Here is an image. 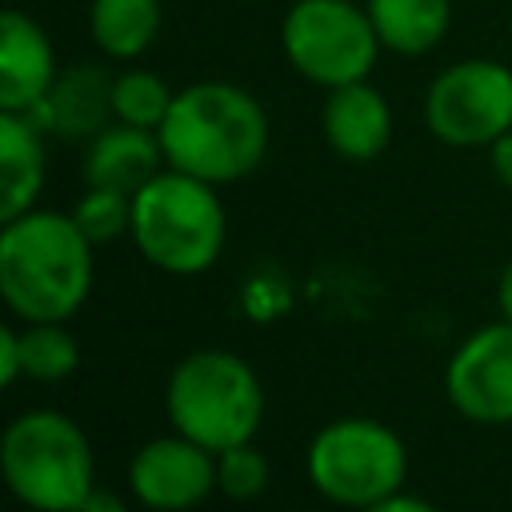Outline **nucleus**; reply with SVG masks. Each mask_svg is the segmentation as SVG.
I'll use <instances>...</instances> for the list:
<instances>
[{
  "mask_svg": "<svg viewBox=\"0 0 512 512\" xmlns=\"http://www.w3.org/2000/svg\"><path fill=\"white\" fill-rule=\"evenodd\" d=\"M0 476L28 512H72L96 488V452L68 412L28 408L4 428Z\"/></svg>",
  "mask_w": 512,
  "mask_h": 512,
  "instance_id": "20e7f679",
  "label": "nucleus"
},
{
  "mask_svg": "<svg viewBox=\"0 0 512 512\" xmlns=\"http://www.w3.org/2000/svg\"><path fill=\"white\" fill-rule=\"evenodd\" d=\"M304 476L328 504L360 512L404 492L408 448L384 420L336 416L308 440Z\"/></svg>",
  "mask_w": 512,
  "mask_h": 512,
  "instance_id": "423d86ee",
  "label": "nucleus"
},
{
  "mask_svg": "<svg viewBox=\"0 0 512 512\" xmlns=\"http://www.w3.org/2000/svg\"><path fill=\"white\" fill-rule=\"evenodd\" d=\"M128 236L152 268L168 276H200L224 252L228 212L216 184L164 164L132 196Z\"/></svg>",
  "mask_w": 512,
  "mask_h": 512,
  "instance_id": "7ed1b4c3",
  "label": "nucleus"
},
{
  "mask_svg": "<svg viewBox=\"0 0 512 512\" xmlns=\"http://www.w3.org/2000/svg\"><path fill=\"white\" fill-rule=\"evenodd\" d=\"M488 164H492L496 180H500L504 188H512V128L488 144Z\"/></svg>",
  "mask_w": 512,
  "mask_h": 512,
  "instance_id": "5701e85b",
  "label": "nucleus"
},
{
  "mask_svg": "<svg viewBox=\"0 0 512 512\" xmlns=\"http://www.w3.org/2000/svg\"><path fill=\"white\" fill-rule=\"evenodd\" d=\"M280 44L288 64L320 88L368 80L380 56L372 16L352 0H296L280 24Z\"/></svg>",
  "mask_w": 512,
  "mask_h": 512,
  "instance_id": "0eeeda50",
  "label": "nucleus"
},
{
  "mask_svg": "<svg viewBox=\"0 0 512 512\" xmlns=\"http://www.w3.org/2000/svg\"><path fill=\"white\" fill-rule=\"evenodd\" d=\"M320 128L328 148L340 160L364 164L376 160L388 140H392V108L384 100L380 88H372L368 80H352L340 88H328L324 112H320Z\"/></svg>",
  "mask_w": 512,
  "mask_h": 512,
  "instance_id": "f8f14e48",
  "label": "nucleus"
},
{
  "mask_svg": "<svg viewBox=\"0 0 512 512\" xmlns=\"http://www.w3.org/2000/svg\"><path fill=\"white\" fill-rule=\"evenodd\" d=\"M92 240L72 212L28 208L0 228V296L20 324L72 320L96 276Z\"/></svg>",
  "mask_w": 512,
  "mask_h": 512,
  "instance_id": "f257e3e1",
  "label": "nucleus"
},
{
  "mask_svg": "<svg viewBox=\"0 0 512 512\" xmlns=\"http://www.w3.org/2000/svg\"><path fill=\"white\" fill-rule=\"evenodd\" d=\"M88 32L112 60H136L160 36V0H92Z\"/></svg>",
  "mask_w": 512,
  "mask_h": 512,
  "instance_id": "f3484780",
  "label": "nucleus"
},
{
  "mask_svg": "<svg viewBox=\"0 0 512 512\" xmlns=\"http://www.w3.org/2000/svg\"><path fill=\"white\" fill-rule=\"evenodd\" d=\"M20 344H16V324H4L0 328V384L12 388L20 380Z\"/></svg>",
  "mask_w": 512,
  "mask_h": 512,
  "instance_id": "4be33fe9",
  "label": "nucleus"
},
{
  "mask_svg": "<svg viewBox=\"0 0 512 512\" xmlns=\"http://www.w3.org/2000/svg\"><path fill=\"white\" fill-rule=\"evenodd\" d=\"M20 372L36 384H60L80 364V344L64 320H32L16 328Z\"/></svg>",
  "mask_w": 512,
  "mask_h": 512,
  "instance_id": "a211bd4d",
  "label": "nucleus"
},
{
  "mask_svg": "<svg viewBox=\"0 0 512 512\" xmlns=\"http://www.w3.org/2000/svg\"><path fill=\"white\" fill-rule=\"evenodd\" d=\"M268 480H272L268 456L252 440L216 452V492H224L228 500H256L268 488Z\"/></svg>",
  "mask_w": 512,
  "mask_h": 512,
  "instance_id": "412c9836",
  "label": "nucleus"
},
{
  "mask_svg": "<svg viewBox=\"0 0 512 512\" xmlns=\"http://www.w3.org/2000/svg\"><path fill=\"white\" fill-rule=\"evenodd\" d=\"M496 308H500V320L512 324V260L500 268V280H496Z\"/></svg>",
  "mask_w": 512,
  "mask_h": 512,
  "instance_id": "a878e982",
  "label": "nucleus"
},
{
  "mask_svg": "<svg viewBox=\"0 0 512 512\" xmlns=\"http://www.w3.org/2000/svg\"><path fill=\"white\" fill-rule=\"evenodd\" d=\"M156 132L168 168L216 188L252 176L268 152V116L260 100L228 80H196L180 88Z\"/></svg>",
  "mask_w": 512,
  "mask_h": 512,
  "instance_id": "f03ea898",
  "label": "nucleus"
},
{
  "mask_svg": "<svg viewBox=\"0 0 512 512\" xmlns=\"http://www.w3.org/2000/svg\"><path fill=\"white\" fill-rule=\"evenodd\" d=\"M448 404L484 428L512 424V324L496 320L456 344L444 368Z\"/></svg>",
  "mask_w": 512,
  "mask_h": 512,
  "instance_id": "1a4fd4ad",
  "label": "nucleus"
},
{
  "mask_svg": "<svg viewBox=\"0 0 512 512\" xmlns=\"http://www.w3.org/2000/svg\"><path fill=\"white\" fill-rule=\"evenodd\" d=\"M176 92L148 68H124L112 76V116L136 128H160Z\"/></svg>",
  "mask_w": 512,
  "mask_h": 512,
  "instance_id": "6ab92c4d",
  "label": "nucleus"
},
{
  "mask_svg": "<svg viewBox=\"0 0 512 512\" xmlns=\"http://www.w3.org/2000/svg\"><path fill=\"white\" fill-rule=\"evenodd\" d=\"M128 488L152 512H188L216 492V452L180 432L152 436L128 460Z\"/></svg>",
  "mask_w": 512,
  "mask_h": 512,
  "instance_id": "9d476101",
  "label": "nucleus"
},
{
  "mask_svg": "<svg viewBox=\"0 0 512 512\" xmlns=\"http://www.w3.org/2000/svg\"><path fill=\"white\" fill-rule=\"evenodd\" d=\"M72 512H128V504H124L112 488H100V484H96V488H92V492H88Z\"/></svg>",
  "mask_w": 512,
  "mask_h": 512,
  "instance_id": "393cba45",
  "label": "nucleus"
},
{
  "mask_svg": "<svg viewBox=\"0 0 512 512\" xmlns=\"http://www.w3.org/2000/svg\"><path fill=\"white\" fill-rule=\"evenodd\" d=\"M72 220L80 224V232L92 244H108L132 228V196L116 192V188H88L84 184V196L76 200Z\"/></svg>",
  "mask_w": 512,
  "mask_h": 512,
  "instance_id": "aec40b11",
  "label": "nucleus"
},
{
  "mask_svg": "<svg viewBox=\"0 0 512 512\" xmlns=\"http://www.w3.org/2000/svg\"><path fill=\"white\" fill-rule=\"evenodd\" d=\"M424 124L440 144L488 148L512 128V68L500 60H460L424 96Z\"/></svg>",
  "mask_w": 512,
  "mask_h": 512,
  "instance_id": "6e6552de",
  "label": "nucleus"
},
{
  "mask_svg": "<svg viewBox=\"0 0 512 512\" xmlns=\"http://www.w3.org/2000/svg\"><path fill=\"white\" fill-rule=\"evenodd\" d=\"M48 136L68 140H92L100 128H108L112 116V72L100 64H72L56 72L48 96L28 112Z\"/></svg>",
  "mask_w": 512,
  "mask_h": 512,
  "instance_id": "ddd939ff",
  "label": "nucleus"
},
{
  "mask_svg": "<svg viewBox=\"0 0 512 512\" xmlns=\"http://www.w3.org/2000/svg\"><path fill=\"white\" fill-rule=\"evenodd\" d=\"M164 412L172 432L224 452L256 440L264 420V384L256 368L228 348H196L168 372Z\"/></svg>",
  "mask_w": 512,
  "mask_h": 512,
  "instance_id": "39448f33",
  "label": "nucleus"
},
{
  "mask_svg": "<svg viewBox=\"0 0 512 512\" xmlns=\"http://www.w3.org/2000/svg\"><path fill=\"white\" fill-rule=\"evenodd\" d=\"M56 80V56L44 28L16 12H0V112H32Z\"/></svg>",
  "mask_w": 512,
  "mask_h": 512,
  "instance_id": "9b49d317",
  "label": "nucleus"
},
{
  "mask_svg": "<svg viewBox=\"0 0 512 512\" xmlns=\"http://www.w3.org/2000/svg\"><path fill=\"white\" fill-rule=\"evenodd\" d=\"M360 512H440L432 500H424V496H408V492H396V496H388V500H380V504H372V508H360Z\"/></svg>",
  "mask_w": 512,
  "mask_h": 512,
  "instance_id": "b1692460",
  "label": "nucleus"
},
{
  "mask_svg": "<svg viewBox=\"0 0 512 512\" xmlns=\"http://www.w3.org/2000/svg\"><path fill=\"white\" fill-rule=\"evenodd\" d=\"M44 136L28 112H0V220L36 208L48 172Z\"/></svg>",
  "mask_w": 512,
  "mask_h": 512,
  "instance_id": "2eb2a0df",
  "label": "nucleus"
},
{
  "mask_svg": "<svg viewBox=\"0 0 512 512\" xmlns=\"http://www.w3.org/2000/svg\"><path fill=\"white\" fill-rule=\"evenodd\" d=\"M364 8L372 16L380 48L396 56L432 52L452 24V0H368Z\"/></svg>",
  "mask_w": 512,
  "mask_h": 512,
  "instance_id": "dca6fc26",
  "label": "nucleus"
},
{
  "mask_svg": "<svg viewBox=\"0 0 512 512\" xmlns=\"http://www.w3.org/2000/svg\"><path fill=\"white\" fill-rule=\"evenodd\" d=\"M160 168H164L160 132L124 124V120H112L108 128H100L84 144V160H80L88 188H116L128 196H136Z\"/></svg>",
  "mask_w": 512,
  "mask_h": 512,
  "instance_id": "4468645a",
  "label": "nucleus"
}]
</instances>
